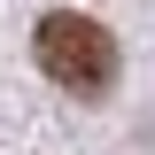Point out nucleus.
<instances>
[{"mask_svg": "<svg viewBox=\"0 0 155 155\" xmlns=\"http://www.w3.org/2000/svg\"><path fill=\"white\" fill-rule=\"evenodd\" d=\"M31 54H39V70L54 78L62 93H78V101H93V93H109V85H116V39L101 31L93 16H70V8L39 16Z\"/></svg>", "mask_w": 155, "mask_h": 155, "instance_id": "1", "label": "nucleus"}]
</instances>
